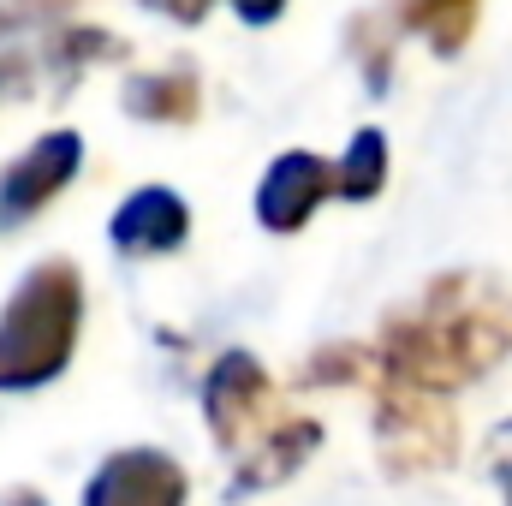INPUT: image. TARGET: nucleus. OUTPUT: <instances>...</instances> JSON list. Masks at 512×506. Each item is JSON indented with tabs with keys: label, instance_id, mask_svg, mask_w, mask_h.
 I'll use <instances>...</instances> for the list:
<instances>
[{
	"label": "nucleus",
	"instance_id": "f03ea898",
	"mask_svg": "<svg viewBox=\"0 0 512 506\" xmlns=\"http://www.w3.org/2000/svg\"><path fill=\"white\" fill-rule=\"evenodd\" d=\"M203 417L221 453L233 459V495L286 483L322 447V423L292 411L251 352L215 358V370L203 381Z\"/></svg>",
	"mask_w": 512,
	"mask_h": 506
},
{
	"label": "nucleus",
	"instance_id": "20e7f679",
	"mask_svg": "<svg viewBox=\"0 0 512 506\" xmlns=\"http://www.w3.org/2000/svg\"><path fill=\"white\" fill-rule=\"evenodd\" d=\"M370 399H376V453L387 477H423L459 459V417L447 393L370 387Z\"/></svg>",
	"mask_w": 512,
	"mask_h": 506
},
{
	"label": "nucleus",
	"instance_id": "9b49d317",
	"mask_svg": "<svg viewBox=\"0 0 512 506\" xmlns=\"http://www.w3.org/2000/svg\"><path fill=\"white\" fill-rule=\"evenodd\" d=\"M340 167H346V197H352V203L382 197V185H387V137L376 126H364L358 137H352V149L340 155Z\"/></svg>",
	"mask_w": 512,
	"mask_h": 506
},
{
	"label": "nucleus",
	"instance_id": "423d86ee",
	"mask_svg": "<svg viewBox=\"0 0 512 506\" xmlns=\"http://www.w3.org/2000/svg\"><path fill=\"white\" fill-rule=\"evenodd\" d=\"M78 161H84V137H78V131H48V137H36V143L0 173V221H6V227H24L30 215H42V209L78 179Z\"/></svg>",
	"mask_w": 512,
	"mask_h": 506
},
{
	"label": "nucleus",
	"instance_id": "6e6552de",
	"mask_svg": "<svg viewBox=\"0 0 512 506\" xmlns=\"http://www.w3.org/2000/svg\"><path fill=\"white\" fill-rule=\"evenodd\" d=\"M185 239H191V209L167 185L131 191L126 203L114 209V221H108V245L120 256H167V251H179Z\"/></svg>",
	"mask_w": 512,
	"mask_h": 506
},
{
	"label": "nucleus",
	"instance_id": "7ed1b4c3",
	"mask_svg": "<svg viewBox=\"0 0 512 506\" xmlns=\"http://www.w3.org/2000/svg\"><path fill=\"white\" fill-rule=\"evenodd\" d=\"M84 328V274L66 256L36 262L0 310V393L48 387L72 364Z\"/></svg>",
	"mask_w": 512,
	"mask_h": 506
},
{
	"label": "nucleus",
	"instance_id": "ddd939ff",
	"mask_svg": "<svg viewBox=\"0 0 512 506\" xmlns=\"http://www.w3.org/2000/svg\"><path fill=\"white\" fill-rule=\"evenodd\" d=\"M143 6H149V12H167V18H179V24H203L215 0H143Z\"/></svg>",
	"mask_w": 512,
	"mask_h": 506
},
{
	"label": "nucleus",
	"instance_id": "1a4fd4ad",
	"mask_svg": "<svg viewBox=\"0 0 512 506\" xmlns=\"http://www.w3.org/2000/svg\"><path fill=\"white\" fill-rule=\"evenodd\" d=\"M203 108V90H197V72L191 66H173V72H143L126 84V114L131 120H149V126H191Z\"/></svg>",
	"mask_w": 512,
	"mask_h": 506
},
{
	"label": "nucleus",
	"instance_id": "f8f14e48",
	"mask_svg": "<svg viewBox=\"0 0 512 506\" xmlns=\"http://www.w3.org/2000/svg\"><path fill=\"white\" fill-rule=\"evenodd\" d=\"M489 459H495V483L507 489V501H512V423H501V429H495V441H489Z\"/></svg>",
	"mask_w": 512,
	"mask_h": 506
},
{
	"label": "nucleus",
	"instance_id": "0eeeda50",
	"mask_svg": "<svg viewBox=\"0 0 512 506\" xmlns=\"http://www.w3.org/2000/svg\"><path fill=\"white\" fill-rule=\"evenodd\" d=\"M191 495L185 471L155 453V447H131V453H114L90 483H84V501L90 506H173Z\"/></svg>",
	"mask_w": 512,
	"mask_h": 506
},
{
	"label": "nucleus",
	"instance_id": "4468645a",
	"mask_svg": "<svg viewBox=\"0 0 512 506\" xmlns=\"http://www.w3.org/2000/svg\"><path fill=\"white\" fill-rule=\"evenodd\" d=\"M233 12H239L245 24H256V30H262V24H274V18L286 12V0H233Z\"/></svg>",
	"mask_w": 512,
	"mask_h": 506
},
{
	"label": "nucleus",
	"instance_id": "f257e3e1",
	"mask_svg": "<svg viewBox=\"0 0 512 506\" xmlns=\"http://www.w3.org/2000/svg\"><path fill=\"white\" fill-rule=\"evenodd\" d=\"M512 346V304L483 274H441L405 310H393L376 340L328 346L304 376L316 387H417L459 393L501 364Z\"/></svg>",
	"mask_w": 512,
	"mask_h": 506
},
{
	"label": "nucleus",
	"instance_id": "2eb2a0df",
	"mask_svg": "<svg viewBox=\"0 0 512 506\" xmlns=\"http://www.w3.org/2000/svg\"><path fill=\"white\" fill-rule=\"evenodd\" d=\"M30 12H66V6H78V0H24Z\"/></svg>",
	"mask_w": 512,
	"mask_h": 506
},
{
	"label": "nucleus",
	"instance_id": "39448f33",
	"mask_svg": "<svg viewBox=\"0 0 512 506\" xmlns=\"http://www.w3.org/2000/svg\"><path fill=\"white\" fill-rule=\"evenodd\" d=\"M328 197H346V167L322 161L310 149H286L268 161V173L256 185V221L268 233H298Z\"/></svg>",
	"mask_w": 512,
	"mask_h": 506
},
{
	"label": "nucleus",
	"instance_id": "9d476101",
	"mask_svg": "<svg viewBox=\"0 0 512 506\" xmlns=\"http://www.w3.org/2000/svg\"><path fill=\"white\" fill-rule=\"evenodd\" d=\"M399 30H417L435 54H459L477 30V0H399Z\"/></svg>",
	"mask_w": 512,
	"mask_h": 506
}]
</instances>
